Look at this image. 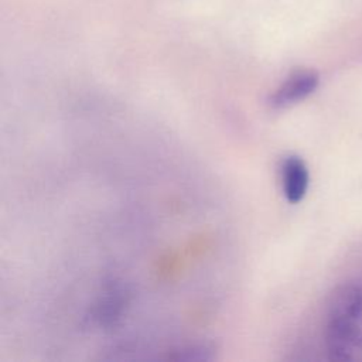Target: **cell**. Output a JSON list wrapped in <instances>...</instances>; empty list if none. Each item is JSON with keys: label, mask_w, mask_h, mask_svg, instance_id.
Instances as JSON below:
<instances>
[{"label": "cell", "mask_w": 362, "mask_h": 362, "mask_svg": "<svg viewBox=\"0 0 362 362\" xmlns=\"http://www.w3.org/2000/svg\"><path fill=\"white\" fill-rule=\"evenodd\" d=\"M325 348L332 361L362 362V286H344L325 321Z\"/></svg>", "instance_id": "obj_1"}, {"label": "cell", "mask_w": 362, "mask_h": 362, "mask_svg": "<svg viewBox=\"0 0 362 362\" xmlns=\"http://www.w3.org/2000/svg\"><path fill=\"white\" fill-rule=\"evenodd\" d=\"M211 349L206 345H188L174 349L173 354L168 355L170 359L174 361H201L211 358Z\"/></svg>", "instance_id": "obj_4"}, {"label": "cell", "mask_w": 362, "mask_h": 362, "mask_svg": "<svg viewBox=\"0 0 362 362\" xmlns=\"http://www.w3.org/2000/svg\"><path fill=\"white\" fill-rule=\"evenodd\" d=\"M280 180L286 199L290 204L300 202L304 198L310 182V174L304 160L294 154L287 156L281 161Z\"/></svg>", "instance_id": "obj_3"}, {"label": "cell", "mask_w": 362, "mask_h": 362, "mask_svg": "<svg viewBox=\"0 0 362 362\" xmlns=\"http://www.w3.org/2000/svg\"><path fill=\"white\" fill-rule=\"evenodd\" d=\"M318 74L311 69L293 72L270 96L269 103L273 109H283L297 103L311 95L318 86Z\"/></svg>", "instance_id": "obj_2"}]
</instances>
